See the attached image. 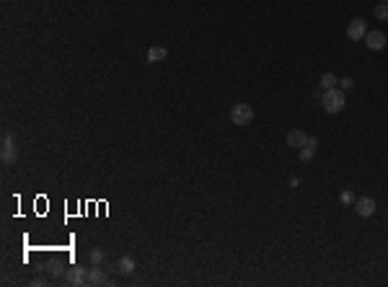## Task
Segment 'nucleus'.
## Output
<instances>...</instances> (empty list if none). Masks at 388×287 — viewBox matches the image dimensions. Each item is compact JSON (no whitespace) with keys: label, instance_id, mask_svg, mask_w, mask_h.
I'll return each instance as SVG.
<instances>
[{"label":"nucleus","instance_id":"f257e3e1","mask_svg":"<svg viewBox=\"0 0 388 287\" xmlns=\"http://www.w3.org/2000/svg\"><path fill=\"white\" fill-rule=\"evenodd\" d=\"M344 104H347V96H344L341 88H329L321 96V106H324L326 114H339L341 109H344Z\"/></svg>","mask_w":388,"mask_h":287},{"label":"nucleus","instance_id":"423d86ee","mask_svg":"<svg viewBox=\"0 0 388 287\" xmlns=\"http://www.w3.org/2000/svg\"><path fill=\"white\" fill-rule=\"evenodd\" d=\"M365 34H368V26H365V21H362V18H355V21H350V26H347V36H350L352 41H360V39H365Z\"/></svg>","mask_w":388,"mask_h":287},{"label":"nucleus","instance_id":"ddd939ff","mask_svg":"<svg viewBox=\"0 0 388 287\" xmlns=\"http://www.w3.org/2000/svg\"><path fill=\"white\" fill-rule=\"evenodd\" d=\"M355 200H357V197H355L352 189H344V192L339 194V202H341V205H355Z\"/></svg>","mask_w":388,"mask_h":287},{"label":"nucleus","instance_id":"39448f33","mask_svg":"<svg viewBox=\"0 0 388 287\" xmlns=\"http://www.w3.org/2000/svg\"><path fill=\"white\" fill-rule=\"evenodd\" d=\"M375 200L373 197H357L355 200V210H357V215L360 217H370V215H375Z\"/></svg>","mask_w":388,"mask_h":287},{"label":"nucleus","instance_id":"f8f14e48","mask_svg":"<svg viewBox=\"0 0 388 287\" xmlns=\"http://www.w3.org/2000/svg\"><path fill=\"white\" fill-rule=\"evenodd\" d=\"M336 83H339V80H336V75H334V73H324V75H321V80H318V85H321L324 91H329V88H336Z\"/></svg>","mask_w":388,"mask_h":287},{"label":"nucleus","instance_id":"aec40b11","mask_svg":"<svg viewBox=\"0 0 388 287\" xmlns=\"http://www.w3.org/2000/svg\"><path fill=\"white\" fill-rule=\"evenodd\" d=\"M383 3H388V0H383Z\"/></svg>","mask_w":388,"mask_h":287},{"label":"nucleus","instance_id":"0eeeda50","mask_svg":"<svg viewBox=\"0 0 388 287\" xmlns=\"http://www.w3.org/2000/svg\"><path fill=\"white\" fill-rule=\"evenodd\" d=\"M135 269H138V261H135V256H130V254L119 256V261H117V272H119V274L132 277V274H135Z\"/></svg>","mask_w":388,"mask_h":287},{"label":"nucleus","instance_id":"7ed1b4c3","mask_svg":"<svg viewBox=\"0 0 388 287\" xmlns=\"http://www.w3.org/2000/svg\"><path fill=\"white\" fill-rule=\"evenodd\" d=\"M0 161H3V166H13V163L18 161V148H16V142L11 140L8 132L3 135V145H0Z\"/></svg>","mask_w":388,"mask_h":287},{"label":"nucleus","instance_id":"2eb2a0df","mask_svg":"<svg viewBox=\"0 0 388 287\" xmlns=\"http://www.w3.org/2000/svg\"><path fill=\"white\" fill-rule=\"evenodd\" d=\"M375 18H380V21H388V3H380V6H375Z\"/></svg>","mask_w":388,"mask_h":287},{"label":"nucleus","instance_id":"9b49d317","mask_svg":"<svg viewBox=\"0 0 388 287\" xmlns=\"http://www.w3.org/2000/svg\"><path fill=\"white\" fill-rule=\"evenodd\" d=\"M168 57V50L166 47H150L148 50V62H161Z\"/></svg>","mask_w":388,"mask_h":287},{"label":"nucleus","instance_id":"6e6552de","mask_svg":"<svg viewBox=\"0 0 388 287\" xmlns=\"http://www.w3.org/2000/svg\"><path fill=\"white\" fill-rule=\"evenodd\" d=\"M365 44H368V50L380 52L385 47V34L383 31H368V34H365Z\"/></svg>","mask_w":388,"mask_h":287},{"label":"nucleus","instance_id":"a211bd4d","mask_svg":"<svg viewBox=\"0 0 388 287\" xmlns=\"http://www.w3.org/2000/svg\"><path fill=\"white\" fill-rule=\"evenodd\" d=\"M62 272H65V269H62V264H52V267H50V274H52V277H60Z\"/></svg>","mask_w":388,"mask_h":287},{"label":"nucleus","instance_id":"f3484780","mask_svg":"<svg viewBox=\"0 0 388 287\" xmlns=\"http://www.w3.org/2000/svg\"><path fill=\"white\" fill-rule=\"evenodd\" d=\"M352 85H355V83H352V78H341V80H339V88H341V91H350Z\"/></svg>","mask_w":388,"mask_h":287},{"label":"nucleus","instance_id":"4468645a","mask_svg":"<svg viewBox=\"0 0 388 287\" xmlns=\"http://www.w3.org/2000/svg\"><path fill=\"white\" fill-rule=\"evenodd\" d=\"M313 153H316L313 148L303 145V148H300V161H303V163H311V161H313Z\"/></svg>","mask_w":388,"mask_h":287},{"label":"nucleus","instance_id":"6ab92c4d","mask_svg":"<svg viewBox=\"0 0 388 287\" xmlns=\"http://www.w3.org/2000/svg\"><path fill=\"white\" fill-rule=\"evenodd\" d=\"M306 145H308V148H313V150H316V148H318V140H316V137H308V140H306Z\"/></svg>","mask_w":388,"mask_h":287},{"label":"nucleus","instance_id":"f03ea898","mask_svg":"<svg viewBox=\"0 0 388 287\" xmlns=\"http://www.w3.org/2000/svg\"><path fill=\"white\" fill-rule=\"evenodd\" d=\"M231 122L236 127H246L254 122V109H251V104H236L231 109Z\"/></svg>","mask_w":388,"mask_h":287},{"label":"nucleus","instance_id":"20e7f679","mask_svg":"<svg viewBox=\"0 0 388 287\" xmlns=\"http://www.w3.org/2000/svg\"><path fill=\"white\" fill-rule=\"evenodd\" d=\"M65 282L73 284V287L88 284V269H83V267H70V269L65 272Z\"/></svg>","mask_w":388,"mask_h":287},{"label":"nucleus","instance_id":"1a4fd4ad","mask_svg":"<svg viewBox=\"0 0 388 287\" xmlns=\"http://www.w3.org/2000/svg\"><path fill=\"white\" fill-rule=\"evenodd\" d=\"M88 284H109V277L106 272L101 269V264H94V269H88Z\"/></svg>","mask_w":388,"mask_h":287},{"label":"nucleus","instance_id":"9d476101","mask_svg":"<svg viewBox=\"0 0 388 287\" xmlns=\"http://www.w3.org/2000/svg\"><path fill=\"white\" fill-rule=\"evenodd\" d=\"M306 140H308V137H306L303 129H290V132H287V145H290V148H298V150H300V148L306 145Z\"/></svg>","mask_w":388,"mask_h":287},{"label":"nucleus","instance_id":"dca6fc26","mask_svg":"<svg viewBox=\"0 0 388 287\" xmlns=\"http://www.w3.org/2000/svg\"><path fill=\"white\" fill-rule=\"evenodd\" d=\"M101 261H104V251L94 249V251H91V264H101Z\"/></svg>","mask_w":388,"mask_h":287}]
</instances>
